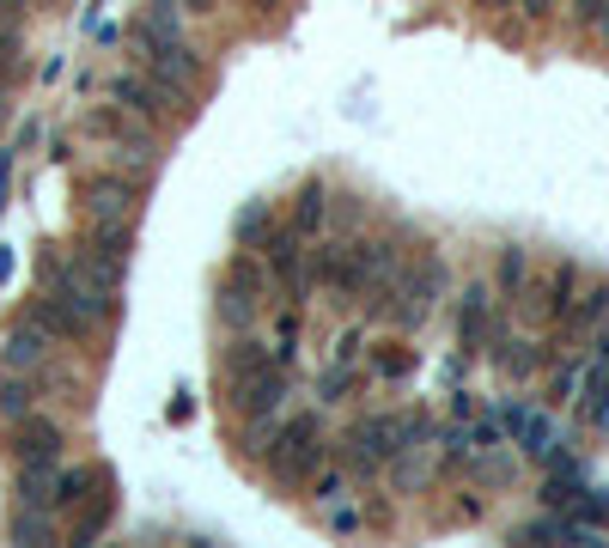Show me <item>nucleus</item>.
<instances>
[{
    "label": "nucleus",
    "instance_id": "obj_8",
    "mask_svg": "<svg viewBox=\"0 0 609 548\" xmlns=\"http://www.w3.org/2000/svg\"><path fill=\"white\" fill-rule=\"evenodd\" d=\"M482 323H487V292L475 287L470 299H463V341H475V335H482Z\"/></svg>",
    "mask_w": 609,
    "mask_h": 548
},
{
    "label": "nucleus",
    "instance_id": "obj_9",
    "mask_svg": "<svg viewBox=\"0 0 609 548\" xmlns=\"http://www.w3.org/2000/svg\"><path fill=\"white\" fill-rule=\"evenodd\" d=\"M604 304H609V287H592L585 299L573 304V323H597V317H604Z\"/></svg>",
    "mask_w": 609,
    "mask_h": 548
},
{
    "label": "nucleus",
    "instance_id": "obj_7",
    "mask_svg": "<svg viewBox=\"0 0 609 548\" xmlns=\"http://www.w3.org/2000/svg\"><path fill=\"white\" fill-rule=\"evenodd\" d=\"M91 220H122V189L116 183H98V189H91Z\"/></svg>",
    "mask_w": 609,
    "mask_h": 548
},
{
    "label": "nucleus",
    "instance_id": "obj_1",
    "mask_svg": "<svg viewBox=\"0 0 609 548\" xmlns=\"http://www.w3.org/2000/svg\"><path fill=\"white\" fill-rule=\"evenodd\" d=\"M414 433H421V421H414V414H372V421H360V426H353V439H348L353 470H378L384 457L409 451L402 439H414Z\"/></svg>",
    "mask_w": 609,
    "mask_h": 548
},
{
    "label": "nucleus",
    "instance_id": "obj_17",
    "mask_svg": "<svg viewBox=\"0 0 609 548\" xmlns=\"http://www.w3.org/2000/svg\"><path fill=\"white\" fill-rule=\"evenodd\" d=\"M475 7H518V0H475Z\"/></svg>",
    "mask_w": 609,
    "mask_h": 548
},
{
    "label": "nucleus",
    "instance_id": "obj_5",
    "mask_svg": "<svg viewBox=\"0 0 609 548\" xmlns=\"http://www.w3.org/2000/svg\"><path fill=\"white\" fill-rule=\"evenodd\" d=\"M37 360H44V335H37V329H18L13 341H7V365H13V372H30Z\"/></svg>",
    "mask_w": 609,
    "mask_h": 548
},
{
    "label": "nucleus",
    "instance_id": "obj_11",
    "mask_svg": "<svg viewBox=\"0 0 609 548\" xmlns=\"http://www.w3.org/2000/svg\"><path fill=\"white\" fill-rule=\"evenodd\" d=\"M579 18H585V25H597L609 37V0H579Z\"/></svg>",
    "mask_w": 609,
    "mask_h": 548
},
{
    "label": "nucleus",
    "instance_id": "obj_12",
    "mask_svg": "<svg viewBox=\"0 0 609 548\" xmlns=\"http://www.w3.org/2000/svg\"><path fill=\"white\" fill-rule=\"evenodd\" d=\"M25 396H30V390H25V384H7V390H0V409H7V414H13V421H18V414H25V409H30Z\"/></svg>",
    "mask_w": 609,
    "mask_h": 548
},
{
    "label": "nucleus",
    "instance_id": "obj_13",
    "mask_svg": "<svg viewBox=\"0 0 609 548\" xmlns=\"http://www.w3.org/2000/svg\"><path fill=\"white\" fill-rule=\"evenodd\" d=\"M500 281H506V287H518V281H524V257H518V250H506V262H500Z\"/></svg>",
    "mask_w": 609,
    "mask_h": 548
},
{
    "label": "nucleus",
    "instance_id": "obj_16",
    "mask_svg": "<svg viewBox=\"0 0 609 548\" xmlns=\"http://www.w3.org/2000/svg\"><path fill=\"white\" fill-rule=\"evenodd\" d=\"M183 7H196V13H208V7H213V0H183Z\"/></svg>",
    "mask_w": 609,
    "mask_h": 548
},
{
    "label": "nucleus",
    "instance_id": "obj_3",
    "mask_svg": "<svg viewBox=\"0 0 609 548\" xmlns=\"http://www.w3.org/2000/svg\"><path fill=\"white\" fill-rule=\"evenodd\" d=\"M506 426L518 433V445H524L531 457H548V451H555V421H548V414H531L524 402H512V409H506Z\"/></svg>",
    "mask_w": 609,
    "mask_h": 548
},
{
    "label": "nucleus",
    "instance_id": "obj_6",
    "mask_svg": "<svg viewBox=\"0 0 609 548\" xmlns=\"http://www.w3.org/2000/svg\"><path fill=\"white\" fill-rule=\"evenodd\" d=\"M585 414L592 421H609V365L597 360V372L585 378Z\"/></svg>",
    "mask_w": 609,
    "mask_h": 548
},
{
    "label": "nucleus",
    "instance_id": "obj_14",
    "mask_svg": "<svg viewBox=\"0 0 609 548\" xmlns=\"http://www.w3.org/2000/svg\"><path fill=\"white\" fill-rule=\"evenodd\" d=\"M13 536H25V543H37V536H49V524H44V518H18V524H13Z\"/></svg>",
    "mask_w": 609,
    "mask_h": 548
},
{
    "label": "nucleus",
    "instance_id": "obj_15",
    "mask_svg": "<svg viewBox=\"0 0 609 548\" xmlns=\"http://www.w3.org/2000/svg\"><path fill=\"white\" fill-rule=\"evenodd\" d=\"M7 183H13V152H0V196H7Z\"/></svg>",
    "mask_w": 609,
    "mask_h": 548
},
{
    "label": "nucleus",
    "instance_id": "obj_10",
    "mask_svg": "<svg viewBox=\"0 0 609 548\" xmlns=\"http://www.w3.org/2000/svg\"><path fill=\"white\" fill-rule=\"evenodd\" d=\"M79 494H86V470H67L61 475V494H49V506H74Z\"/></svg>",
    "mask_w": 609,
    "mask_h": 548
},
{
    "label": "nucleus",
    "instance_id": "obj_2",
    "mask_svg": "<svg viewBox=\"0 0 609 548\" xmlns=\"http://www.w3.org/2000/svg\"><path fill=\"white\" fill-rule=\"evenodd\" d=\"M18 463L25 470H55L61 463V433L49 421H30V414H18Z\"/></svg>",
    "mask_w": 609,
    "mask_h": 548
},
{
    "label": "nucleus",
    "instance_id": "obj_4",
    "mask_svg": "<svg viewBox=\"0 0 609 548\" xmlns=\"http://www.w3.org/2000/svg\"><path fill=\"white\" fill-rule=\"evenodd\" d=\"M116 98L128 110H140V116H159V110H165V86H159V79H116Z\"/></svg>",
    "mask_w": 609,
    "mask_h": 548
}]
</instances>
